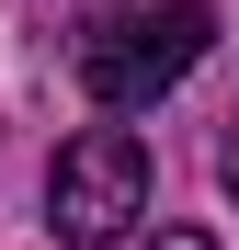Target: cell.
Wrapping results in <instances>:
<instances>
[{"label": "cell", "mask_w": 239, "mask_h": 250, "mask_svg": "<svg viewBox=\"0 0 239 250\" xmlns=\"http://www.w3.org/2000/svg\"><path fill=\"white\" fill-rule=\"evenodd\" d=\"M205 46H217V12H205V0H137V12H103L91 34H80V91H91L103 114H148Z\"/></svg>", "instance_id": "obj_1"}, {"label": "cell", "mask_w": 239, "mask_h": 250, "mask_svg": "<svg viewBox=\"0 0 239 250\" xmlns=\"http://www.w3.org/2000/svg\"><path fill=\"white\" fill-rule=\"evenodd\" d=\"M137 216H148V137L137 125H80L57 148V171H46V228L80 239V250H103Z\"/></svg>", "instance_id": "obj_2"}, {"label": "cell", "mask_w": 239, "mask_h": 250, "mask_svg": "<svg viewBox=\"0 0 239 250\" xmlns=\"http://www.w3.org/2000/svg\"><path fill=\"white\" fill-rule=\"evenodd\" d=\"M217 182L239 193V114H228V137H217Z\"/></svg>", "instance_id": "obj_3"}, {"label": "cell", "mask_w": 239, "mask_h": 250, "mask_svg": "<svg viewBox=\"0 0 239 250\" xmlns=\"http://www.w3.org/2000/svg\"><path fill=\"white\" fill-rule=\"evenodd\" d=\"M148 250H217V239H205V228H159Z\"/></svg>", "instance_id": "obj_4"}]
</instances>
